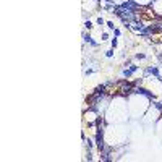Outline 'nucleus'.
Instances as JSON below:
<instances>
[{
  "label": "nucleus",
  "instance_id": "obj_6",
  "mask_svg": "<svg viewBox=\"0 0 162 162\" xmlns=\"http://www.w3.org/2000/svg\"><path fill=\"white\" fill-rule=\"evenodd\" d=\"M107 26H109V29H115V26H113L112 21H107Z\"/></svg>",
  "mask_w": 162,
  "mask_h": 162
},
{
  "label": "nucleus",
  "instance_id": "obj_5",
  "mask_svg": "<svg viewBox=\"0 0 162 162\" xmlns=\"http://www.w3.org/2000/svg\"><path fill=\"white\" fill-rule=\"evenodd\" d=\"M84 42L91 44V46H93V47H97V42H96V41H94L93 37H91V36H86V34H84Z\"/></svg>",
  "mask_w": 162,
  "mask_h": 162
},
{
  "label": "nucleus",
  "instance_id": "obj_4",
  "mask_svg": "<svg viewBox=\"0 0 162 162\" xmlns=\"http://www.w3.org/2000/svg\"><path fill=\"white\" fill-rule=\"evenodd\" d=\"M136 70H138V66H136V65H131L130 70H123V76H125V78H130L131 75L136 71Z\"/></svg>",
  "mask_w": 162,
  "mask_h": 162
},
{
  "label": "nucleus",
  "instance_id": "obj_3",
  "mask_svg": "<svg viewBox=\"0 0 162 162\" xmlns=\"http://www.w3.org/2000/svg\"><path fill=\"white\" fill-rule=\"evenodd\" d=\"M135 93H138V94H144L147 99H154V96H152V94H151L147 89H144V88H136V89H135Z\"/></svg>",
  "mask_w": 162,
  "mask_h": 162
},
{
  "label": "nucleus",
  "instance_id": "obj_2",
  "mask_svg": "<svg viewBox=\"0 0 162 162\" xmlns=\"http://www.w3.org/2000/svg\"><path fill=\"white\" fill-rule=\"evenodd\" d=\"M120 7H123V8H130V10H138V5H136L133 0H127V2H123V3L120 5Z\"/></svg>",
  "mask_w": 162,
  "mask_h": 162
},
{
  "label": "nucleus",
  "instance_id": "obj_8",
  "mask_svg": "<svg viewBox=\"0 0 162 162\" xmlns=\"http://www.w3.org/2000/svg\"><path fill=\"white\" fill-rule=\"evenodd\" d=\"M104 23H105V21H104V19H102V18L99 16V18H97V24H104Z\"/></svg>",
  "mask_w": 162,
  "mask_h": 162
},
{
  "label": "nucleus",
  "instance_id": "obj_9",
  "mask_svg": "<svg viewBox=\"0 0 162 162\" xmlns=\"http://www.w3.org/2000/svg\"><path fill=\"white\" fill-rule=\"evenodd\" d=\"M84 26L89 29V28H93V24H91V21H86V23H84Z\"/></svg>",
  "mask_w": 162,
  "mask_h": 162
},
{
  "label": "nucleus",
  "instance_id": "obj_10",
  "mask_svg": "<svg viewBox=\"0 0 162 162\" xmlns=\"http://www.w3.org/2000/svg\"><path fill=\"white\" fill-rule=\"evenodd\" d=\"M105 55H107V57H112L113 52H112V50H107V54H105Z\"/></svg>",
  "mask_w": 162,
  "mask_h": 162
},
{
  "label": "nucleus",
  "instance_id": "obj_1",
  "mask_svg": "<svg viewBox=\"0 0 162 162\" xmlns=\"http://www.w3.org/2000/svg\"><path fill=\"white\" fill-rule=\"evenodd\" d=\"M146 75H154L156 78H159V81H162L161 75H159V70H157V66H149V68L146 70Z\"/></svg>",
  "mask_w": 162,
  "mask_h": 162
},
{
  "label": "nucleus",
  "instance_id": "obj_7",
  "mask_svg": "<svg viewBox=\"0 0 162 162\" xmlns=\"http://www.w3.org/2000/svg\"><path fill=\"white\" fill-rule=\"evenodd\" d=\"M136 58H141V60H143V58H146V55L144 54H136Z\"/></svg>",
  "mask_w": 162,
  "mask_h": 162
},
{
  "label": "nucleus",
  "instance_id": "obj_11",
  "mask_svg": "<svg viewBox=\"0 0 162 162\" xmlns=\"http://www.w3.org/2000/svg\"><path fill=\"white\" fill-rule=\"evenodd\" d=\"M112 47H117V39H112Z\"/></svg>",
  "mask_w": 162,
  "mask_h": 162
}]
</instances>
